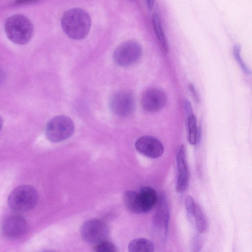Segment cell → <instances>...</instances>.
Masks as SVG:
<instances>
[{
  "instance_id": "obj_26",
  "label": "cell",
  "mask_w": 252,
  "mask_h": 252,
  "mask_svg": "<svg viewBox=\"0 0 252 252\" xmlns=\"http://www.w3.org/2000/svg\"><path fill=\"white\" fill-rule=\"evenodd\" d=\"M147 6L149 10H151L154 4V0H145Z\"/></svg>"
},
{
  "instance_id": "obj_3",
  "label": "cell",
  "mask_w": 252,
  "mask_h": 252,
  "mask_svg": "<svg viewBox=\"0 0 252 252\" xmlns=\"http://www.w3.org/2000/svg\"><path fill=\"white\" fill-rule=\"evenodd\" d=\"M38 197L37 192L33 187L21 185L14 189L10 193L8 204L15 212H28L36 206Z\"/></svg>"
},
{
  "instance_id": "obj_20",
  "label": "cell",
  "mask_w": 252,
  "mask_h": 252,
  "mask_svg": "<svg viewBox=\"0 0 252 252\" xmlns=\"http://www.w3.org/2000/svg\"><path fill=\"white\" fill-rule=\"evenodd\" d=\"M233 54L235 60L237 61L242 69L245 72V73L249 74L250 73V70L241 58L240 54V47L239 46L235 45L234 47Z\"/></svg>"
},
{
  "instance_id": "obj_22",
  "label": "cell",
  "mask_w": 252,
  "mask_h": 252,
  "mask_svg": "<svg viewBox=\"0 0 252 252\" xmlns=\"http://www.w3.org/2000/svg\"><path fill=\"white\" fill-rule=\"evenodd\" d=\"M202 241L201 239L198 236L194 237L192 243L191 249L193 252H197L199 251V249L202 247Z\"/></svg>"
},
{
  "instance_id": "obj_8",
  "label": "cell",
  "mask_w": 252,
  "mask_h": 252,
  "mask_svg": "<svg viewBox=\"0 0 252 252\" xmlns=\"http://www.w3.org/2000/svg\"><path fill=\"white\" fill-rule=\"evenodd\" d=\"M81 235L85 241L95 245L107 240L109 229L104 222L98 220H91L82 225Z\"/></svg>"
},
{
  "instance_id": "obj_1",
  "label": "cell",
  "mask_w": 252,
  "mask_h": 252,
  "mask_svg": "<svg viewBox=\"0 0 252 252\" xmlns=\"http://www.w3.org/2000/svg\"><path fill=\"white\" fill-rule=\"evenodd\" d=\"M61 26L69 37L75 40L82 39L89 32L91 19L84 9L73 8L64 13L61 19Z\"/></svg>"
},
{
  "instance_id": "obj_10",
  "label": "cell",
  "mask_w": 252,
  "mask_h": 252,
  "mask_svg": "<svg viewBox=\"0 0 252 252\" xmlns=\"http://www.w3.org/2000/svg\"><path fill=\"white\" fill-rule=\"evenodd\" d=\"M136 150L142 155L151 158H157L163 154L164 147L162 143L152 136H143L135 142Z\"/></svg>"
},
{
  "instance_id": "obj_21",
  "label": "cell",
  "mask_w": 252,
  "mask_h": 252,
  "mask_svg": "<svg viewBox=\"0 0 252 252\" xmlns=\"http://www.w3.org/2000/svg\"><path fill=\"white\" fill-rule=\"evenodd\" d=\"M195 205V203L192 197L190 195L188 196L185 201V206L188 214L189 217L192 216Z\"/></svg>"
},
{
  "instance_id": "obj_25",
  "label": "cell",
  "mask_w": 252,
  "mask_h": 252,
  "mask_svg": "<svg viewBox=\"0 0 252 252\" xmlns=\"http://www.w3.org/2000/svg\"><path fill=\"white\" fill-rule=\"evenodd\" d=\"M37 0H16L15 3L16 4H22L24 3H27L33 1H35Z\"/></svg>"
},
{
  "instance_id": "obj_17",
  "label": "cell",
  "mask_w": 252,
  "mask_h": 252,
  "mask_svg": "<svg viewBox=\"0 0 252 252\" xmlns=\"http://www.w3.org/2000/svg\"><path fill=\"white\" fill-rule=\"evenodd\" d=\"M188 140L192 145L196 144L198 139V133L196 118L192 114L188 115Z\"/></svg>"
},
{
  "instance_id": "obj_24",
  "label": "cell",
  "mask_w": 252,
  "mask_h": 252,
  "mask_svg": "<svg viewBox=\"0 0 252 252\" xmlns=\"http://www.w3.org/2000/svg\"><path fill=\"white\" fill-rule=\"evenodd\" d=\"M185 107L186 113L188 115L192 114V108L190 102L188 100H186L185 102Z\"/></svg>"
},
{
  "instance_id": "obj_13",
  "label": "cell",
  "mask_w": 252,
  "mask_h": 252,
  "mask_svg": "<svg viewBox=\"0 0 252 252\" xmlns=\"http://www.w3.org/2000/svg\"><path fill=\"white\" fill-rule=\"evenodd\" d=\"M138 201L142 214L151 211L158 200L157 191L150 187H144L137 192Z\"/></svg>"
},
{
  "instance_id": "obj_5",
  "label": "cell",
  "mask_w": 252,
  "mask_h": 252,
  "mask_svg": "<svg viewBox=\"0 0 252 252\" xmlns=\"http://www.w3.org/2000/svg\"><path fill=\"white\" fill-rule=\"evenodd\" d=\"M142 54L141 44L135 40L126 41L120 44L113 53L115 63L121 66H127L137 62Z\"/></svg>"
},
{
  "instance_id": "obj_9",
  "label": "cell",
  "mask_w": 252,
  "mask_h": 252,
  "mask_svg": "<svg viewBox=\"0 0 252 252\" xmlns=\"http://www.w3.org/2000/svg\"><path fill=\"white\" fill-rule=\"evenodd\" d=\"M167 97L164 92L157 88H151L143 94L141 104L146 111L155 112L162 109L166 105Z\"/></svg>"
},
{
  "instance_id": "obj_15",
  "label": "cell",
  "mask_w": 252,
  "mask_h": 252,
  "mask_svg": "<svg viewBox=\"0 0 252 252\" xmlns=\"http://www.w3.org/2000/svg\"><path fill=\"white\" fill-rule=\"evenodd\" d=\"M123 199L125 206L130 212L137 214H142L138 201L137 191H125L123 194Z\"/></svg>"
},
{
  "instance_id": "obj_23",
  "label": "cell",
  "mask_w": 252,
  "mask_h": 252,
  "mask_svg": "<svg viewBox=\"0 0 252 252\" xmlns=\"http://www.w3.org/2000/svg\"><path fill=\"white\" fill-rule=\"evenodd\" d=\"M189 89L194 100L198 102L199 101L198 96L193 84H189Z\"/></svg>"
},
{
  "instance_id": "obj_19",
  "label": "cell",
  "mask_w": 252,
  "mask_h": 252,
  "mask_svg": "<svg viewBox=\"0 0 252 252\" xmlns=\"http://www.w3.org/2000/svg\"><path fill=\"white\" fill-rule=\"evenodd\" d=\"M94 249L95 252H116L117 251L116 246L107 240L94 245Z\"/></svg>"
},
{
  "instance_id": "obj_11",
  "label": "cell",
  "mask_w": 252,
  "mask_h": 252,
  "mask_svg": "<svg viewBox=\"0 0 252 252\" xmlns=\"http://www.w3.org/2000/svg\"><path fill=\"white\" fill-rule=\"evenodd\" d=\"M27 229L26 220L19 215H11L3 221L1 229L3 235L9 239H16L22 236Z\"/></svg>"
},
{
  "instance_id": "obj_18",
  "label": "cell",
  "mask_w": 252,
  "mask_h": 252,
  "mask_svg": "<svg viewBox=\"0 0 252 252\" xmlns=\"http://www.w3.org/2000/svg\"><path fill=\"white\" fill-rule=\"evenodd\" d=\"M194 219L196 228L199 233L204 232L207 229V221L205 215L200 207L195 203L192 216Z\"/></svg>"
},
{
  "instance_id": "obj_16",
  "label": "cell",
  "mask_w": 252,
  "mask_h": 252,
  "mask_svg": "<svg viewBox=\"0 0 252 252\" xmlns=\"http://www.w3.org/2000/svg\"><path fill=\"white\" fill-rule=\"evenodd\" d=\"M152 24L159 43L165 52H168V46L164 31L162 29L161 21L157 14H154L152 16Z\"/></svg>"
},
{
  "instance_id": "obj_7",
  "label": "cell",
  "mask_w": 252,
  "mask_h": 252,
  "mask_svg": "<svg viewBox=\"0 0 252 252\" xmlns=\"http://www.w3.org/2000/svg\"><path fill=\"white\" fill-rule=\"evenodd\" d=\"M109 105L112 112L120 117L130 115L135 109V102L133 94L127 90H121L111 97Z\"/></svg>"
},
{
  "instance_id": "obj_2",
  "label": "cell",
  "mask_w": 252,
  "mask_h": 252,
  "mask_svg": "<svg viewBox=\"0 0 252 252\" xmlns=\"http://www.w3.org/2000/svg\"><path fill=\"white\" fill-rule=\"evenodd\" d=\"M4 30L7 38L18 45H24L31 40L33 26L30 20L22 14L12 15L7 19Z\"/></svg>"
},
{
  "instance_id": "obj_27",
  "label": "cell",
  "mask_w": 252,
  "mask_h": 252,
  "mask_svg": "<svg viewBox=\"0 0 252 252\" xmlns=\"http://www.w3.org/2000/svg\"><path fill=\"white\" fill-rule=\"evenodd\" d=\"M5 77L4 71L0 68V86L3 83L5 80Z\"/></svg>"
},
{
  "instance_id": "obj_12",
  "label": "cell",
  "mask_w": 252,
  "mask_h": 252,
  "mask_svg": "<svg viewBox=\"0 0 252 252\" xmlns=\"http://www.w3.org/2000/svg\"><path fill=\"white\" fill-rule=\"evenodd\" d=\"M178 169V179L176 190L179 192L185 191L189 180V172L186 158V149L184 145L180 147L176 157Z\"/></svg>"
},
{
  "instance_id": "obj_28",
  "label": "cell",
  "mask_w": 252,
  "mask_h": 252,
  "mask_svg": "<svg viewBox=\"0 0 252 252\" xmlns=\"http://www.w3.org/2000/svg\"><path fill=\"white\" fill-rule=\"evenodd\" d=\"M3 125V119L0 115V131Z\"/></svg>"
},
{
  "instance_id": "obj_14",
  "label": "cell",
  "mask_w": 252,
  "mask_h": 252,
  "mask_svg": "<svg viewBox=\"0 0 252 252\" xmlns=\"http://www.w3.org/2000/svg\"><path fill=\"white\" fill-rule=\"evenodd\" d=\"M154 250L153 242L145 238L133 240L128 246V251L130 252H153Z\"/></svg>"
},
{
  "instance_id": "obj_4",
  "label": "cell",
  "mask_w": 252,
  "mask_h": 252,
  "mask_svg": "<svg viewBox=\"0 0 252 252\" xmlns=\"http://www.w3.org/2000/svg\"><path fill=\"white\" fill-rule=\"evenodd\" d=\"M74 123L69 118L57 116L51 119L45 127V135L48 140L57 143L69 138L73 133Z\"/></svg>"
},
{
  "instance_id": "obj_6",
  "label": "cell",
  "mask_w": 252,
  "mask_h": 252,
  "mask_svg": "<svg viewBox=\"0 0 252 252\" xmlns=\"http://www.w3.org/2000/svg\"><path fill=\"white\" fill-rule=\"evenodd\" d=\"M158 202V208L153 220V228L160 240L165 242L168 232L169 213L166 195L164 193L159 195Z\"/></svg>"
}]
</instances>
